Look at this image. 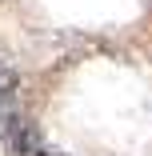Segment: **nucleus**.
Here are the masks:
<instances>
[{"mask_svg": "<svg viewBox=\"0 0 152 156\" xmlns=\"http://www.w3.org/2000/svg\"><path fill=\"white\" fill-rule=\"evenodd\" d=\"M44 156H52V152H44Z\"/></svg>", "mask_w": 152, "mask_h": 156, "instance_id": "obj_1", "label": "nucleus"}]
</instances>
